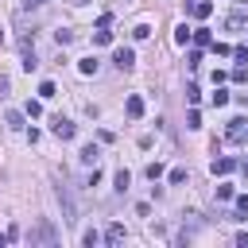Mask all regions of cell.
<instances>
[{
  "label": "cell",
  "instance_id": "12",
  "mask_svg": "<svg viewBox=\"0 0 248 248\" xmlns=\"http://www.w3.org/2000/svg\"><path fill=\"white\" fill-rule=\"evenodd\" d=\"M93 43H97V46H108V43H112V31H108V27H97V31H93Z\"/></svg>",
  "mask_w": 248,
  "mask_h": 248
},
{
  "label": "cell",
  "instance_id": "33",
  "mask_svg": "<svg viewBox=\"0 0 248 248\" xmlns=\"http://www.w3.org/2000/svg\"><path fill=\"white\" fill-rule=\"evenodd\" d=\"M70 4H85V0H70Z\"/></svg>",
  "mask_w": 248,
  "mask_h": 248
},
{
  "label": "cell",
  "instance_id": "30",
  "mask_svg": "<svg viewBox=\"0 0 248 248\" xmlns=\"http://www.w3.org/2000/svg\"><path fill=\"white\" fill-rule=\"evenodd\" d=\"M4 244H8V232H0V248H4Z\"/></svg>",
  "mask_w": 248,
  "mask_h": 248
},
{
  "label": "cell",
  "instance_id": "28",
  "mask_svg": "<svg viewBox=\"0 0 248 248\" xmlns=\"http://www.w3.org/2000/svg\"><path fill=\"white\" fill-rule=\"evenodd\" d=\"M232 81H248V66H236L232 70Z\"/></svg>",
  "mask_w": 248,
  "mask_h": 248
},
{
  "label": "cell",
  "instance_id": "16",
  "mask_svg": "<svg viewBox=\"0 0 248 248\" xmlns=\"http://www.w3.org/2000/svg\"><path fill=\"white\" fill-rule=\"evenodd\" d=\"M4 124H8V128H16V132H19V128H23V112H16V108H12V112H8V116H4Z\"/></svg>",
  "mask_w": 248,
  "mask_h": 248
},
{
  "label": "cell",
  "instance_id": "14",
  "mask_svg": "<svg viewBox=\"0 0 248 248\" xmlns=\"http://www.w3.org/2000/svg\"><path fill=\"white\" fill-rule=\"evenodd\" d=\"M174 43H178V46H186V43H190V27H186V23H178V27H174Z\"/></svg>",
  "mask_w": 248,
  "mask_h": 248
},
{
  "label": "cell",
  "instance_id": "20",
  "mask_svg": "<svg viewBox=\"0 0 248 248\" xmlns=\"http://www.w3.org/2000/svg\"><path fill=\"white\" fill-rule=\"evenodd\" d=\"M54 39H58V46H66V43H74V31H54Z\"/></svg>",
  "mask_w": 248,
  "mask_h": 248
},
{
  "label": "cell",
  "instance_id": "22",
  "mask_svg": "<svg viewBox=\"0 0 248 248\" xmlns=\"http://www.w3.org/2000/svg\"><path fill=\"white\" fill-rule=\"evenodd\" d=\"M209 101H213V105H217V108H221V105H229V93H225V89H217V93H213V97H209Z\"/></svg>",
  "mask_w": 248,
  "mask_h": 248
},
{
  "label": "cell",
  "instance_id": "6",
  "mask_svg": "<svg viewBox=\"0 0 248 248\" xmlns=\"http://www.w3.org/2000/svg\"><path fill=\"white\" fill-rule=\"evenodd\" d=\"M225 27H229V31H240V27H248V8H236V12L225 19Z\"/></svg>",
  "mask_w": 248,
  "mask_h": 248
},
{
  "label": "cell",
  "instance_id": "9",
  "mask_svg": "<svg viewBox=\"0 0 248 248\" xmlns=\"http://www.w3.org/2000/svg\"><path fill=\"white\" fill-rule=\"evenodd\" d=\"M190 39H194L198 46H209V43H213V35H209V27H194V31H190Z\"/></svg>",
  "mask_w": 248,
  "mask_h": 248
},
{
  "label": "cell",
  "instance_id": "3",
  "mask_svg": "<svg viewBox=\"0 0 248 248\" xmlns=\"http://www.w3.org/2000/svg\"><path fill=\"white\" fill-rule=\"evenodd\" d=\"M112 62H116V70H124V74H128V70L136 66V50H128V46H120V50L112 54Z\"/></svg>",
  "mask_w": 248,
  "mask_h": 248
},
{
  "label": "cell",
  "instance_id": "23",
  "mask_svg": "<svg viewBox=\"0 0 248 248\" xmlns=\"http://www.w3.org/2000/svg\"><path fill=\"white\" fill-rule=\"evenodd\" d=\"M198 97H202V93H198V85H186V101H190V105H198Z\"/></svg>",
  "mask_w": 248,
  "mask_h": 248
},
{
  "label": "cell",
  "instance_id": "1",
  "mask_svg": "<svg viewBox=\"0 0 248 248\" xmlns=\"http://www.w3.org/2000/svg\"><path fill=\"white\" fill-rule=\"evenodd\" d=\"M225 140L229 143H248V116H232L229 128H225Z\"/></svg>",
  "mask_w": 248,
  "mask_h": 248
},
{
  "label": "cell",
  "instance_id": "2",
  "mask_svg": "<svg viewBox=\"0 0 248 248\" xmlns=\"http://www.w3.org/2000/svg\"><path fill=\"white\" fill-rule=\"evenodd\" d=\"M50 132H54L58 140H74V136H78L74 120H66V116H54V120H50Z\"/></svg>",
  "mask_w": 248,
  "mask_h": 248
},
{
  "label": "cell",
  "instance_id": "21",
  "mask_svg": "<svg viewBox=\"0 0 248 248\" xmlns=\"http://www.w3.org/2000/svg\"><path fill=\"white\" fill-rule=\"evenodd\" d=\"M54 93H58L54 81H43V85H39V97H54Z\"/></svg>",
  "mask_w": 248,
  "mask_h": 248
},
{
  "label": "cell",
  "instance_id": "5",
  "mask_svg": "<svg viewBox=\"0 0 248 248\" xmlns=\"http://www.w3.org/2000/svg\"><path fill=\"white\" fill-rule=\"evenodd\" d=\"M35 240H43V244H54V240H58V232H54L46 221H39V229L31 232V244H35Z\"/></svg>",
  "mask_w": 248,
  "mask_h": 248
},
{
  "label": "cell",
  "instance_id": "17",
  "mask_svg": "<svg viewBox=\"0 0 248 248\" xmlns=\"http://www.w3.org/2000/svg\"><path fill=\"white\" fill-rule=\"evenodd\" d=\"M128 182H132V174H128V170H116V190H120V194L128 190Z\"/></svg>",
  "mask_w": 248,
  "mask_h": 248
},
{
  "label": "cell",
  "instance_id": "13",
  "mask_svg": "<svg viewBox=\"0 0 248 248\" xmlns=\"http://www.w3.org/2000/svg\"><path fill=\"white\" fill-rule=\"evenodd\" d=\"M81 159H85L89 167H97V159H101V151H97L93 143H85V147H81Z\"/></svg>",
  "mask_w": 248,
  "mask_h": 248
},
{
  "label": "cell",
  "instance_id": "10",
  "mask_svg": "<svg viewBox=\"0 0 248 248\" xmlns=\"http://www.w3.org/2000/svg\"><path fill=\"white\" fill-rule=\"evenodd\" d=\"M236 167V159H229V155H221V159H213V174H229Z\"/></svg>",
  "mask_w": 248,
  "mask_h": 248
},
{
  "label": "cell",
  "instance_id": "8",
  "mask_svg": "<svg viewBox=\"0 0 248 248\" xmlns=\"http://www.w3.org/2000/svg\"><path fill=\"white\" fill-rule=\"evenodd\" d=\"M209 12H213V0H194V4H190V16H194V19H205Z\"/></svg>",
  "mask_w": 248,
  "mask_h": 248
},
{
  "label": "cell",
  "instance_id": "7",
  "mask_svg": "<svg viewBox=\"0 0 248 248\" xmlns=\"http://www.w3.org/2000/svg\"><path fill=\"white\" fill-rule=\"evenodd\" d=\"M124 112H128L132 120H140V116H143V97H136V93H132V97L124 101Z\"/></svg>",
  "mask_w": 248,
  "mask_h": 248
},
{
  "label": "cell",
  "instance_id": "15",
  "mask_svg": "<svg viewBox=\"0 0 248 248\" xmlns=\"http://www.w3.org/2000/svg\"><path fill=\"white\" fill-rule=\"evenodd\" d=\"M78 70H81L85 78H93V74H97V58H81V62H78Z\"/></svg>",
  "mask_w": 248,
  "mask_h": 248
},
{
  "label": "cell",
  "instance_id": "11",
  "mask_svg": "<svg viewBox=\"0 0 248 248\" xmlns=\"http://www.w3.org/2000/svg\"><path fill=\"white\" fill-rule=\"evenodd\" d=\"M105 240H108V244H124V225H108Z\"/></svg>",
  "mask_w": 248,
  "mask_h": 248
},
{
  "label": "cell",
  "instance_id": "29",
  "mask_svg": "<svg viewBox=\"0 0 248 248\" xmlns=\"http://www.w3.org/2000/svg\"><path fill=\"white\" fill-rule=\"evenodd\" d=\"M23 4H27V8H43L46 0H23Z\"/></svg>",
  "mask_w": 248,
  "mask_h": 248
},
{
  "label": "cell",
  "instance_id": "4",
  "mask_svg": "<svg viewBox=\"0 0 248 248\" xmlns=\"http://www.w3.org/2000/svg\"><path fill=\"white\" fill-rule=\"evenodd\" d=\"M58 202H62V209H66V221H78V205H74V198H70L66 186H58Z\"/></svg>",
  "mask_w": 248,
  "mask_h": 248
},
{
  "label": "cell",
  "instance_id": "27",
  "mask_svg": "<svg viewBox=\"0 0 248 248\" xmlns=\"http://www.w3.org/2000/svg\"><path fill=\"white\" fill-rule=\"evenodd\" d=\"M232 58L236 62H248V46H232Z\"/></svg>",
  "mask_w": 248,
  "mask_h": 248
},
{
  "label": "cell",
  "instance_id": "32",
  "mask_svg": "<svg viewBox=\"0 0 248 248\" xmlns=\"http://www.w3.org/2000/svg\"><path fill=\"white\" fill-rule=\"evenodd\" d=\"M0 43H4V27H0Z\"/></svg>",
  "mask_w": 248,
  "mask_h": 248
},
{
  "label": "cell",
  "instance_id": "25",
  "mask_svg": "<svg viewBox=\"0 0 248 248\" xmlns=\"http://www.w3.org/2000/svg\"><path fill=\"white\" fill-rule=\"evenodd\" d=\"M159 174H163V163H151V167H147V178H151V182H155V178H159Z\"/></svg>",
  "mask_w": 248,
  "mask_h": 248
},
{
  "label": "cell",
  "instance_id": "24",
  "mask_svg": "<svg viewBox=\"0 0 248 248\" xmlns=\"http://www.w3.org/2000/svg\"><path fill=\"white\" fill-rule=\"evenodd\" d=\"M186 124H190V128H202V116H198V108H190V116H186Z\"/></svg>",
  "mask_w": 248,
  "mask_h": 248
},
{
  "label": "cell",
  "instance_id": "31",
  "mask_svg": "<svg viewBox=\"0 0 248 248\" xmlns=\"http://www.w3.org/2000/svg\"><path fill=\"white\" fill-rule=\"evenodd\" d=\"M240 170H244V174H248V163H240Z\"/></svg>",
  "mask_w": 248,
  "mask_h": 248
},
{
  "label": "cell",
  "instance_id": "19",
  "mask_svg": "<svg viewBox=\"0 0 248 248\" xmlns=\"http://www.w3.org/2000/svg\"><path fill=\"white\" fill-rule=\"evenodd\" d=\"M236 217H248V194L236 198Z\"/></svg>",
  "mask_w": 248,
  "mask_h": 248
},
{
  "label": "cell",
  "instance_id": "18",
  "mask_svg": "<svg viewBox=\"0 0 248 248\" xmlns=\"http://www.w3.org/2000/svg\"><path fill=\"white\" fill-rule=\"evenodd\" d=\"M182 182H186V170L174 167V170H170V186H182Z\"/></svg>",
  "mask_w": 248,
  "mask_h": 248
},
{
  "label": "cell",
  "instance_id": "26",
  "mask_svg": "<svg viewBox=\"0 0 248 248\" xmlns=\"http://www.w3.org/2000/svg\"><path fill=\"white\" fill-rule=\"evenodd\" d=\"M97 240H101V236H97V232H93V229H89V232H85V236H81V244H85V248H93V244H97Z\"/></svg>",
  "mask_w": 248,
  "mask_h": 248
}]
</instances>
